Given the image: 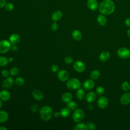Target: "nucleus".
<instances>
[{
  "label": "nucleus",
  "mask_w": 130,
  "mask_h": 130,
  "mask_svg": "<svg viewBox=\"0 0 130 130\" xmlns=\"http://www.w3.org/2000/svg\"><path fill=\"white\" fill-rule=\"evenodd\" d=\"M98 9L101 14L109 15L114 12L115 5L112 0H104L100 3Z\"/></svg>",
  "instance_id": "1"
},
{
  "label": "nucleus",
  "mask_w": 130,
  "mask_h": 130,
  "mask_svg": "<svg viewBox=\"0 0 130 130\" xmlns=\"http://www.w3.org/2000/svg\"><path fill=\"white\" fill-rule=\"evenodd\" d=\"M52 109L49 106H44L40 109V115L44 121L49 120L53 115Z\"/></svg>",
  "instance_id": "2"
},
{
  "label": "nucleus",
  "mask_w": 130,
  "mask_h": 130,
  "mask_svg": "<svg viewBox=\"0 0 130 130\" xmlns=\"http://www.w3.org/2000/svg\"><path fill=\"white\" fill-rule=\"evenodd\" d=\"M66 85L67 87L70 89H78L81 86V82L79 79L73 78L68 80Z\"/></svg>",
  "instance_id": "3"
},
{
  "label": "nucleus",
  "mask_w": 130,
  "mask_h": 130,
  "mask_svg": "<svg viewBox=\"0 0 130 130\" xmlns=\"http://www.w3.org/2000/svg\"><path fill=\"white\" fill-rule=\"evenodd\" d=\"M72 117L75 122H79L83 119L84 117V112L81 109L77 108L74 110Z\"/></svg>",
  "instance_id": "4"
},
{
  "label": "nucleus",
  "mask_w": 130,
  "mask_h": 130,
  "mask_svg": "<svg viewBox=\"0 0 130 130\" xmlns=\"http://www.w3.org/2000/svg\"><path fill=\"white\" fill-rule=\"evenodd\" d=\"M11 43L7 40H3L0 41V53L4 54L9 51L11 49Z\"/></svg>",
  "instance_id": "5"
},
{
  "label": "nucleus",
  "mask_w": 130,
  "mask_h": 130,
  "mask_svg": "<svg viewBox=\"0 0 130 130\" xmlns=\"http://www.w3.org/2000/svg\"><path fill=\"white\" fill-rule=\"evenodd\" d=\"M117 55L122 59H126L130 56V50L125 47H120L117 51Z\"/></svg>",
  "instance_id": "6"
},
{
  "label": "nucleus",
  "mask_w": 130,
  "mask_h": 130,
  "mask_svg": "<svg viewBox=\"0 0 130 130\" xmlns=\"http://www.w3.org/2000/svg\"><path fill=\"white\" fill-rule=\"evenodd\" d=\"M74 70L79 73L83 72L86 68L85 64L81 60L76 61L73 64Z\"/></svg>",
  "instance_id": "7"
},
{
  "label": "nucleus",
  "mask_w": 130,
  "mask_h": 130,
  "mask_svg": "<svg viewBox=\"0 0 130 130\" xmlns=\"http://www.w3.org/2000/svg\"><path fill=\"white\" fill-rule=\"evenodd\" d=\"M97 104L99 108L101 109H105L107 107L109 104L108 99L106 96H102L98 99Z\"/></svg>",
  "instance_id": "8"
},
{
  "label": "nucleus",
  "mask_w": 130,
  "mask_h": 130,
  "mask_svg": "<svg viewBox=\"0 0 130 130\" xmlns=\"http://www.w3.org/2000/svg\"><path fill=\"white\" fill-rule=\"evenodd\" d=\"M57 77L60 81L62 82H65L69 79V74L67 71L64 70H61L58 72Z\"/></svg>",
  "instance_id": "9"
},
{
  "label": "nucleus",
  "mask_w": 130,
  "mask_h": 130,
  "mask_svg": "<svg viewBox=\"0 0 130 130\" xmlns=\"http://www.w3.org/2000/svg\"><path fill=\"white\" fill-rule=\"evenodd\" d=\"M14 83V80L12 77H8L4 80L2 83V86L4 89H8L11 87Z\"/></svg>",
  "instance_id": "10"
},
{
  "label": "nucleus",
  "mask_w": 130,
  "mask_h": 130,
  "mask_svg": "<svg viewBox=\"0 0 130 130\" xmlns=\"http://www.w3.org/2000/svg\"><path fill=\"white\" fill-rule=\"evenodd\" d=\"M87 6L91 11H96L99 8V4L96 0H88L87 1Z\"/></svg>",
  "instance_id": "11"
},
{
  "label": "nucleus",
  "mask_w": 130,
  "mask_h": 130,
  "mask_svg": "<svg viewBox=\"0 0 130 130\" xmlns=\"http://www.w3.org/2000/svg\"><path fill=\"white\" fill-rule=\"evenodd\" d=\"M120 103L123 105H126L130 104V93L126 92L123 93L120 100Z\"/></svg>",
  "instance_id": "12"
},
{
  "label": "nucleus",
  "mask_w": 130,
  "mask_h": 130,
  "mask_svg": "<svg viewBox=\"0 0 130 130\" xmlns=\"http://www.w3.org/2000/svg\"><path fill=\"white\" fill-rule=\"evenodd\" d=\"M11 97V94L10 92L6 89L3 90L0 92V99L3 101H8L9 100Z\"/></svg>",
  "instance_id": "13"
},
{
  "label": "nucleus",
  "mask_w": 130,
  "mask_h": 130,
  "mask_svg": "<svg viewBox=\"0 0 130 130\" xmlns=\"http://www.w3.org/2000/svg\"><path fill=\"white\" fill-rule=\"evenodd\" d=\"M83 86L84 89L85 90H90L94 87V83L92 79H87L84 81Z\"/></svg>",
  "instance_id": "14"
},
{
  "label": "nucleus",
  "mask_w": 130,
  "mask_h": 130,
  "mask_svg": "<svg viewBox=\"0 0 130 130\" xmlns=\"http://www.w3.org/2000/svg\"><path fill=\"white\" fill-rule=\"evenodd\" d=\"M32 95L33 98L37 101L42 100L44 97L42 92L38 89H35L34 90H33L32 92Z\"/></svg>",
  "instance_id": "15"
},
{
  "label": "nucleus",
  "mask_w": 130,
  "mask_h": 130,
  "mask_svg": "<svg viewBox=\"0 0 130 130\" xmlns=\"http://www.w3.org/2000/svg\"><path fill=\"white\" fill-rule=\"evenodd\" d=\"M96 98V95L93 91H90L88 92L86 95V100L89 103H91L94 102Z\"/></svg>",
  "instance_id": "16"
},
{
  "label": "nucleus",
  "mask_w": 130,
  "mask_h": 130,
  "mask_svg": "<svg viewBox=\"0 0 130 130\" xmlns=\"http://www.w3.org/2000/svg\"><path fill=\"white\" fill-rule=\"evenodd\" d=\"M20 37L17 34H13L9 37V41L12 44H17L20 42Z\"/></svg>",
  "instance_id": "17"
},
{
  "label": "nucleus",
  "mask_w": 130,
  "mask_h": 130,
  "mask_svg": "<svg viewBox=\"0 0 130 130\" xmlns=\"http://www.w3.org/2000/svg\"><path fill=\"white\" fill-rule=\"evenodd\" d=\"M110 57V53L109 51H104L101 53L99 56V59L101 61L105 62L107 61Z\"/></svg>",
  "instance_id": "18"
},
{
  "label": "nucleus",
  "mask_w": 130,
  "mask_h": 130,
  "mask_svg": "<svg viewBox=\"0 0 130 130\" xmlns=\"http://www.w3.org/2000/svg\"><path fill=\"white\" fill-rule=\"evenodd\" d=\"M62 12L59 10H56L55 12H54L52 14L51 18L54 22H56L60 20L62 17Z\"/></svg>",
  "instance_id": "19"
},
{
  "label": "nucleus",
  "mask_w": 130,
  "mask_h": 130,
  "mask_svg": "<svg viewBox=\"0 0 130 130\" xmlns=\"http://www.w3.org/2000/svg\"><path fill=\"white\" fill-rule=\"evenodd\" d=\"M97 22L101 26H104L107 22V19L105 15L100 14L97 17Z\"/></svg>",
  "instance_id": "20"
},
{
  "label": "nucleus",
  "mask_w": 130,
  "mask_h": 130,
  "mask_svg": "<svg viewBox=\"0 0 130 130\" xmlns=\"http://www.w3.org/2000/svg\"><path fill=\"white\" fill-rule=\"evenodd\" d=\"M73 98L72 94L69 92H66L64 93L61 96V100L63 102L68 103V102L72 101Z\"/></svg>",
  "instance_id": "21"
},
{
  "label": "nucleus",
  "mask_w": 130,
  "mask_h": 130,
  "mask_svg": "<svg viewBox=\"0 0 130 130\" xmlns=\"http://www.w3.org/2000/svg\"><path fill=\"white\" fill-rule=\"evenodd\" d=\"M9 118V115L7 112L5 111H0V123L6 122Z\"/></svg>",
  "instance_id": "22"
},
{
  "label": "nucleus",
  "mask_w": 130,
  "mask_h": 130,
  "mask_svg": "<svg viewBox=\"0 0 130 130\" xmlns=\"http://www.w3.org/2000/svg\"><path fill=\"white\" fill-rule=\"evenodd\" d=\"M60 116L62 118H67L69 117L71 114V110L68 107H64L60 111Z\"/></svg>",
  "instance_id": "23"
},
{
  "label": "nucleus",
  "mask_w": 130,
  "mask_h": 130,
  "mask_svg": "<svg viewBox=\"0 0 130 130\" xmlns=\"http://www.w3.org/2000/svg\"><path fill=\"white\" fill-rule=\"evenodd\" d=\"M73 38L76 41H80L82 39V34L79 30H74L72 33Z\"/></svg>",
  "instance_id": "24"
},
{
  "label": "nucleus",
  "mask_w": 130,
  "mask_h": 130,
  "mask_svg": "<svg viewBox=\"0 0 130 130\" xmlns=\"http://www.w3.org/2000/svg\"><path fill=\"white\" fill-rule=\"evenodd\" d=\"M85 91L82 88H78L76 93V96L79 100H83L85 97Z\"/></svg>",
  "instance_id": "25"
},
{
  "label": "nucleus",
  "mask_w": 130,
  "mask_h": 130,
  "mask_svg": "<svg viewBox=\"0 0 130 130\" xmlns=\"http://www.w3.org/2000/svg\"><path fill=\"white\" fill-rule=\"evenodd\" d=\"M100 76V72L98 70H93L92 71L90 74V77L92 80H96Z\"/></svg>",
  "instance_id": "26"
},
{
  "label": "nucleus",
  "mask_w": 130,
  "mask_h": 130,
  "mask_svg": "<svg viewBox=\"0 0 130 130\" xmlns=\"http://www.w3.org/2000/svg\"><path fill=\"white\" fill-rule=\"evenodd\" d=\"M67 104V107L69 108L71 110H75L77 108V104L74 101H71Z\"/></svg>",
  "instance_id": "27"
},
{
  "label": "nucleus",
  "mask_w": 130,
  "mask_h": 130,
  "mask_svg": "<svg viewBox=\"0 0 130 130\" xmlns=\"http://www.w3.org/2000/svg\"><path fill=\"white\" fill-rule=\"evenodd\" d=\"M9 63L8 58L5 56H0V67L6 66Z\"/></svg>",
  "instance_id": "28"
},
{
  "label": "nucleus",
  "mask_w": 130,
  "mask_h": 130,
  "mask_svg": "<svg viewBox=\"0 0 130 130\" xmlns=\"http://www.w3.org/2000/svg\"><path fill=\"white\" fill-rule=\"evenodd\" d=\"M15 82L17 86H21L23 85V84H24V80L23 78L21 77H18L16 78Z\"/></svg>",
  "instance_id": "29"
},
{
  "label": "nucleus",
  "mask_w": 130,
  "mask_h": 130,
  "mask_svg": "<svg viewBox=\"0 0 130 130\" xmlns=\"http://www.w3.org/2000/svg\"><path fill=\"white\" fill-rule=\"evenodd\" d=\"M76 130H86V125L84 123H79L75 127Z\"/></svg>",
  "instance_id": "30"
},
{
  "label": "nucleus",
  "mask_w": 130,
  "mask_h": 130,
  "mask_svg": "<svg viewBox=\"0 0 130 130\" xmlns=\"http://www.w3.org/2000/svg\"><path fill=\"white\" fill-rule=\"evenodd\" d=\"M19 69L17 67H13L10 70V74L12 76H16L19 73Z\"/></svg>",
  "instance_id": "31"
},
{
  "label": "nucleus",
  "mask_w": 130,
  "mask_h": 130,
  "mask_svg": "<svg viewBox=\"0 0 130 130\" xmlns=\"http://www.w3.org/2000/svg\"><path fill=\"white\" fill-rule=\"evenodd\" d=\"M121 87L123 91H127L130 89V84L127 81H124L122 83Z\"/></svg>",
  "instance_id": "32"
},
{
  "label": "nucleus",
  "mask_w": 130,
  "mask_h": 130,
  "mask_svg": "<svg viewBox=\"0 0 130 130\" xmlns=\"http://www.w3.org/2000/svg\"><path fill=\"white\" fill-rule=\"evenodd\" d=\"M105 92V89L102 86H98L96 89V94L98 95H102Z\"/></svg>",
  "instance_id": "33"
},
{
  "label": "nucleus",
  "mask_w": 130,
  "mask_h": 130,
  "mask_svg": "<svg viewBox=\"0 0 130 130\" xmlns=\"http://www.w3.org/2000/svg\"><path fill=\"white\" fill-rule=\"evenodd\" d=\"M5 8L6 9V10H7L8 11H11L14 9V6L12 3H6V4L5 5Z\"/></svg>",
  "instance_id": "34"
},
{
  "label": "nucleus",
  "mask_w": 130,
  "mask_h": 130,
  "mask_svg": "<svg viewBox=\"0 0 130 130\" xmlns=\"http://www.w3.org/2000/svg\"><path fill=\"white\" fill-rule=\"evenodd\" d=\"M86 125V129H95L96 128L95 125L92 122H88Z\"/></svg>",
  "instance_id": "35"
},
{
  "label": "nucleus",
  "mask_w": 130,
  "mask_h": 130,
  "mask_svg": "<svg viewBox=\"0 0 130 130\" xmlns=\"http://www.w3.org/2000/svg\"><path fill=\"white\" fill-rule=\"evenodd\" d=\"M64 62L67 64H71L73 62V58L71 56H66L64 59Z\"/></svg>",
  "instance_id": "36"
},
{
  "label": "nucleus",
  "mask_w": 130,
  "mask_h": 130,
  "mask_svg": "<svg viewBox=\"0 0 130 130\" xmlns=\"http://www.w3.org/2000/svg\"><path fill=\"white\" fill-rule=\"evenodd\" d=\"M30 110L33 112H37L39 110V107L37 105L34 104L30 107Z\"/></svg>",
  "instance_id": "37"
},
{
  "label": "nucleus",
  "mask_w": 130,
  "mask_h": 130,
  "mask_svg": "<svg viewBox=\"0 0 130 130\" xmlns=\"http://www.w3.org/2000/svg\"><path fill=\"white\" fill-rule=\"evenodd\" d=\"M59 67L56 64H53L51 67V71L54 73H56L59 71Z\"/></svg>",
  "instance_id": "38"
},
{
  "label": "nucleus",
  "mask_w": 130,
  "mask_h": 130,
  "mask_svg": "<svg viewBox=\"0 0 130 130\" xmlns=\"http://www.w3.org/2000/svg\"><path fill=\"white\" fill-rule=\"evenodd\" d=\"M9 74H10V72L7 70H3L2 71V75L5 78L8 77Z\"/></svg>",
  "instance_id": "39"
},
{
  "label": "nucleus",
  "mask_w": 130,
  "mask_h": 130,
  "mask_svg": "<svg viewBox=\"0 0 130 130\" xmlns=\"http://www.w3.org/2000/svg\"><path fill=\"white\" fill-rule=\"evenodd\" d=\"M51 29L55 31V30H56L58 29V26L57 23L56 22H54L53 23H52V24L51 25Z\"/></svg>",
  "instance_id": "40"
},
{
  "label": "nucleus",
  "mask_w": 130,
  "mask_h": 130,
  "mask_svg": "<svg viewBox=\"0 0 130 130\" xmlns=\"http://www.w3.org/2000/svg\"><path fill=\"white\" fill-rule=\"evenodd\" d=\"M6 4V0H0V9L5 7Z\"/></svg>",
  "instance_id": "41"
},
{
  "label": "nucleus",
  "mask_w": 130,
  "mask_h": 130,
  "mask_svg": "<svg viewBox=\"0 0 130 130\" xmlns=\"http://www.w3.org/2000/svg\"><path fill=\"white\" fill-rule=\"evenodd\" d=\"M18 46L16 44H12L11 47V49L13 51H16L18 50Z\"/></svg>",
  "instance_id": "42"
},
{
  "label": "nucleus",
  "mask_w": 130,
  "mask_h": 130,
  "mask_svg": "<svg viewBox=\"0 0 130 130\" xmlns=\"http://www.w3.org/2000/svg\"><path fill=\"white\" fill-rule=\"evenodd\" d=\"M124 24L127 27H130V18H127V19H126L125 20Z\"/></svg>",
  "instance_id": "43"
},
{
  "label": "nucleus",
  "mask_w": 130,
  "mask_h": 130,
  "mask_svg": "<svg viewBox=\"0 0 130 130\" xmlns=\"http://www.w3.org/2000/svg\"><path fill=\"white\" fill-rule=\"evenodd\" d=\"M53 116H54V117H55V118H58V117H59L60 116V112H59L56 111V112H54V113H53Z\"/></svg>",
  "instance_id": "44"
},
{
  "label": "nucleus",
  "mask_w": 130,
  "mask_h": 130,
  "mask_svg": "<svg viewBox=\"0 0 130 130\" xmlns=\"http://www.w3.org/2000/svg\"><path fill=\"white\" fill-rule=\"evenodd\" d=\"M14 60V58L13 57H9L8 58V61H9V62H12Z\"/></svg>",
  "instance_id": "45"
},
{
  "label": "nucleus",
  "mask_w": 130,
  "mask_h": 130,
  "mask_svg": "<svg viewBox=\"0 0 130 130\" xmlns=\"http://www.w3.org/2000/svg\"><path fill=\"white\" fill-rule=\"evenodd\" d=\"M7 128L4 126H0V130H7Z\"/></svg>",
  "instance_id": "46"
},
{
  "label": "nucleus",
  "mask_w": 130,
  "mask_h": 130,
  "mask_svg": "<svg viewBox=\"0 0 130 130\" xmlns=\"http://www.w3.org/2000/svg\"><path fill=\"white\" fill-rule=\"evenodd\" d=\"M127 36L128 37V38H130V28H129V29L127 30Z\"/></svg>",
  "instance_id": "47"
},
{
  "label": "nucleus",
  "mask_w": 130,
  "mask_h": 130,
  "mask_svg": "<svg viewBox=\"0 0 130 130\" xmlns=\"http://www.w3.org/2000/svg\"><path fill=\"white\" fill-rule=\"evenodd\" d=\"M3 106V102H2V100L0 99V109L2 108Z\"/></svg>",
  "instance_id": "48"
}]
</instances>
